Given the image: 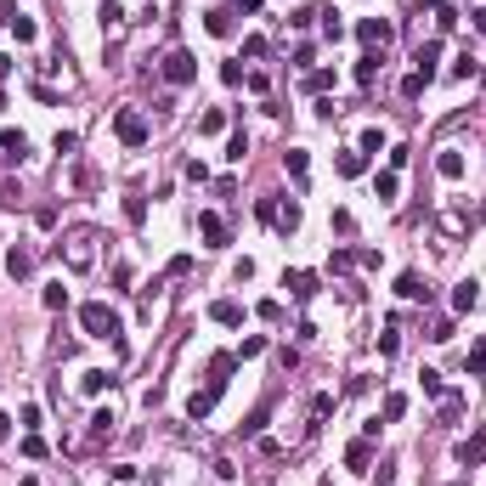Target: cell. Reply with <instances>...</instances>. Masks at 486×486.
Wrapping results in <instances>:
<instances>
[{"mask_svg":"<svg viewBox=\"0 0 486 486\" xmlns=\"http://www.w3.org/2000/svg\"><path fill=\"white\" fill-rule=\"evenodd\" d=\"M80 323H85V334H91V339H119V311H113V306H108V300H85L80 306Z\"/></svg>","mask_w":486,"mask_h":486,"instance_id":"cell-1","label":"cell"},{"mask_svg":"<svg viewBox=\"0 0 486 486\" xmlns=\"http://www.w3.org/2000/svg\"><path fill=\"white\" fill-rule=\"evenodd\" d=\"M113 136H119L125 148H142V142H148V119H142L136 108H119V113H113Z\"/></svg>","mask_w":486,"mask_h":486,"instance_id":"cell-2","label":"cell"},{"mask_svg":"<svg viewBox=\"0 0 486 486\" xmlns=\"http://www.w3.org/2000/svg\"><path fill=\"white\" fill-rule=\"evenodd\" d=\"M272 227H277L283 238H294V232H300V204L283 198V192H272Z\"/></svg>","mask_w":486,"mask_h":486,"instance_id":"cell-3","label":"cell"},{"mask_svg":"<svg viewBox=\"0 0 486 486\" xmlns=\"http://www.w3.org/2000/svg\"><path fill=\"white\" fill-rule=\"evenodd\" d=\"M164 80L170 85H192L198 80V57H192V51H170V57H164Z\"/></svg>","mask_w":486,"mask_h":486,"instance_id":"cell-4","label":"cell"},{"mask_svg":"<svg viewBox=\"0 0 486 486\" xmlns=\"http://www.w3.org/2000/svg\"><path fill=\"white\" fill-rule=\"evenodd\" d=\"M198 232H204V249H221V243H227V221H221L215 210H204V215H198Z\"/></svg>","mask_w":486,"mask_h":486,"instance_id":"cell-5","label":"cell"},{"mask_svg":"<svg viewBox=\"0 0 486 486\" xmlns=\"http://www.w3.org/2000/svg\"><path fill=\"white\" fill-rule=\"evenodd\" d=\"M435 57H441V40H424V46L413 51V63H418L413 74H424V80H435Z\"/></svg>","mask_w":486,"mask_h":486,"instance_id":"cell-6","label":"cell"},{"mask_svg":"<svg viewBox=\"0 0 486 486\" xmlns=\"http://www.w3.org/2000/svg\"><path fill=\"white\" fill-rule=\"evenodd\" d=\"M283 289H289L294 300H311V294H317V272H289V277H283Z\"/></svg>","mask_w":486,"mask_h":486,"instance_id":"cell-7","label":"cell"},{"mask_svg":"<svg viewBox=\"0 0 486 486\" xmlns=\"http://www.w3.org/2000/svg\"><path fill=\"white\" fill-rule=\"evenodd\" d=\"M475 306H481V283H475V277H464V283L453 289V311H475Z\"/></svg>","mask_w":486,"mask_h":486,"instance_id":"cell-8","label":"cell"},{"mask_svg":"<svg viewBox=\"0 0 486 486\" xmlns=\"http://www.w3.org/2000/svg\"><path fill=\"white\" fill-rule=\"evenodd\" d=\"M0 153H6L11 164H23L29 159V136H23V130H0Z\"/></svg>","mask_w":486,"mask_h":486,"instance_id":"cell-9","label":"cell"},{"mask_svg":"<svg viewBox=\"0 0 486 486\" xmlns=\"http://www.w3.org/2000/svg\"><path fill=\"white\" fill-rule=\"evenodd\" d=\"M91 232H74V238H68V266H74V272H85V266H91Z\"/></svg>","mask_w":486,"mask_h":486,"instance_id":"cell-10","label":"cell"},{"mask_svg":"<svg viewBox=\"0 0 486 486\" xmlns=\"http://www.w3.org/2000/svg\"><path fill=\"white\" fill-rule=\"evenodd\" d=\"M396 294H402V300H430V283H424L418 272H402V277H396Z\"/></svg>","mask_w":486,"mask_h":486,"instance_id":"cell-11","label":"cell"},{"mask_svg":"<svg viewBox=\"0 0 486 486\" xmlns=\"http://www.w3.org/2000/svg\"><path fill=\"white\" fill-rule=\"evenodd\" d=\"M215 396H221L215 385H204V391H192V396H187V418H210V407H215Z\"/></svg>","mask_w":486,"mask_h":486,"instance_id":"cell-12","label":"cell"},{"mask_svg":"<svg viewBox=\"0 0 486 486\" xmlns=\"http://www.w3.org/2000/svg\"><path fill=\"white\" fill-rule=\"evenodd\" d=\"M6 272H11V277H29V272H34V249H23V243L6 249Z\"/></svg>","mask_w":486,"mask_h":486,"instance_id":"cell-13","label":"cell"},{"mask_svg":"<svg viewBox=\"0 0 486 486\" xmlns=\"http://www.w3.org/2000/svg\"><path fill=\"white\" fill-rule=\"evenodd\" d=\"M481 458H486V430H481V435H470V441H458V464H470V470H475Z\"/></svg>","mask_w":486,"mask_h":486,"instance_id":"cell-14","label":"cell"},{"mask_svg":"<svg viewBox=\"0 0 486 486\" xmlns=\"http://www.w3.org/2000/svg\"><path fill=\"white\" fill-rule=\"evenodd\" d=\"M210 317H215L221 328H238L243 323V306H238V300H215V306H210Z\"/></svg>","mask_w":486,"mask_h":486,"instance_id":"cell-15","label":"cell"},{"mask_svg":"<svg viewBox=\"0 0 486 486\" xmlns=\"http://www.w3.org/2000/svg\"><path fill=\"white\" fill-rule=\"evenodd\" d=\"M204 29H210L215 40H227V34H232V11H227V6H215V11H204Z\"/></svg>","mask_w":486,"mask_h":486,"instance_id":"cell-16","label":"cell"},{"mask_svg":"<svg viewBox=\"0 0 486 486\" xmlns=\"http://www.w3.org/2000/svg\"><path fill=\"white\" fill-rule=\"evenodd\" d=\"M435 170H441L447 181H458V175H464V153H458V148H441V159H435Z\"/></svg>","mask_w":486,"mask_h":486,"instance_id":"cell-17","label":"cell"},{"mask_svg":"<svg viewBox=\"0 0 486 486\" xmlns=\"http://www.w3.org/2000/svg\"><path fill=\"white\" fill-rule=\"evenodd\" d=\"M356 34H362L368 46H385V40H391V23H385V17H368V23H362Z\"/></svg>","mask_w":486,"mask_h":486,"instance_id":"cell-18","label":"cell"},{"mask_svg":"<svg viewBox=\"0 0 486 486\" xmlns=\"http://www.w3.org/2000/svg\"><path fill=\"white\" fill-rule=\"evenodd\" d=\"M373 192H379L385 204H396V192H402V181H396V170H379V175H373Z\"/></svg>","mask_w":486,"mask_h":486,"instance_id":"cell-19","label":"cell"},{"mask_svg":"<svg viewBox=\"0 0 486 486\" xmlns=\"http://www.w3.org/2000/svg\"><path fill=\"white\" fill-rule=\"evenodd\" d=\"M345 464H351V470L362 475V470L373 464V447H368V441H351V447H345Z\"/></svg>","mask_w":486,"mask_h":486,"instance_id":"cell-20","label":"cell"},{"mask_svg":"<svg viewBox=\"0 0 486 486\" xmlns=\"http://www.w3.org/2000/svg\"><path fill=\"white\" fill-rule=\"evenodd\" d=\"M108 385H113V379H108V368H91V373H80V391H85V396H102Z\"/></svg>","mask_w":486,"mask_h":486,"instance_id":"cell-21","label":"cell"},{"mask_svg":"<svg viewBox=\"0 0 486 486\" xmlns=\"http://www.w3.org/2000/svg\"><path fill=\"white\" fill-rule=\"evenodd\" d=\"M402 413H407V396H402V391H391V396H385V407H379V418H385V424H396Z\"/></svg>","mask_w":486,"mask_h":486,"instance_id":"cell-22","label":"cell"},{"mask_svg":"<svg viewBox=\"0 0 486 486\" xmlns=\"http://www.w3.org/2000/svg\"><path fill=\"white\" fill-rule=\"evenodd\" d=\"M221 130H227V113H221V108H210V113L198 119V136H221Z\"/></svg>","mask_w":486,"mask_h":486,"instance_id":"cell-23","label":"cell"},{"mask_svg":"<svg viewBox=\"0 0 486 486\" xmlns=\"http://www.w3.org/2000/svg\"><path fill=\"white\" fill-rule=\"evenodd\" d=\"M125 221H130V227H142V221H148V198H142V192H130V198H125Z\"/></svg>","mask_w":486,"mask_h":486,"instance_id":"cell-24","label":"cell"},{"mask_svg":"<svg viewBox=\"0 0 486 486\" xmlns=\"http://www.w3.org/2000/svg\"><path fill=\"white\" fill-rule=\"evenodd\" d=\"M362 170H368V153H356V148L339 153V175H362Z\"/></svg>","mask_w":486,"mask_h":486,"instance_id":"cell-25","label":"cell"},{"mask_svg":"<svg viewBox=\"0 0 486 486\" xmlns=\"http://www.w3.org/2000/svg\"><path fill=\"white\" fill-rule=\"evenodd\" d=\"M379 148H385V130H379V125H368V130H362V142H356V153H379Z\"/></svg>","mask_w":486,"mask_h":486,"instance_id":"cell-26","label":"cell"},{"mask_svg":"<svg viewBox=\"0 0 486 486\" xmlns=\"http://www.w3.org/2000/svg\"><path fill=\"white\" fill-rule=\"evenodd\" d=\"M125 23V6L119 0H102V29H119Z\"/></svg>","mask_w":486,"mask_h":486,"instance_id":"cell-27","label":"cell"},{"mask_svg":"<svg viewBox=\"0 0 486 486\" xmlns=\"http://www.w3.org/2000/svg\"><path fill=\"white\" fill-rule=\"evenodd\" d=\"M68 306V289L63 283H46V311H63Z\"/></svg>","mask_w":486,"mask_h":486,"instance_id":"cell-28","label":"cell"},{"mask_svg":"<svg viewBox=\"0 0 486 486\" xmlns=\"http://www.w3.org/2000/svg\"><path fill=\"white\" fill-rule=\"evenodd\" d=\"M266 418H272V407L260 402L254 413H249V424H243V435H260V430H266Z\"/></svg>","mask_w":486,"mask_h":486,"instance_id":"cell-29","label":"cell"},{"mask_svg":"<svg viewBox=\"0 0 486 486\" xmlns=\"http://www.w3.org/2000/svg\"><path fill=\"white\" fill-rule=\"evenodd\" d=\"M283 164H289V175H306V164H311V159H306V148H289Z\"/></svg>","mask_w":486,"mask_h":486,"instance_id":"cell-30","label":"cell"},{"mask_svg":"<svg viewBox=\"0 0 486 486\" xmlns=\"http://www.w3.org/2000/svg\"><path fill=\"white\" fill-rule=\"evenodd\" d=\"M11 34H17V46H34V34H40V29H34L29 17H17V23H11Z\"/></svg>","mask_w":486,"mask_h":486,"instance_id":"cell-31","label":"cell"},{"mask_svg":"<svg viewBox=\"0 0 486 486\" xmlns=\"http://www.w3.org/2000/svg\"><path fill=\"white\" fill-rule=\"evenodd\" d=\"M102 435H113V413H96L91 418V441H102Z\"/></svg>","mask_w":486,"mask_h":486,"instance_id":"cell-32","label":"cell"},{"mask_svg":"<svg viewBox=\"0 0 486 486\" xmlns=\"http://www.w3.org/2000/svg\"><path fill=\"white\" fill-rule=\"evenodd\" d=\"M356 80H362V85L379 80V57H362V63H356Z\"/></svg>","mask_w":486,"mask_h":486,"instance_id":"cell-33","label":"cell"},{"mask_svg":"<svg viewBox=\"0 0 486 486\" xmlns=\"http://www.w3.org/2000/svg\"><path fill=\"white\" fill-rule=\"evenodd\" d=\"M424 85H430L424 74H407V80H402V96H407V102H413V96H424Z\"/></svg>","mask_w":486,"mask_h":486,"instance_id":"cell-34","label":"cell"},{"mask_svg":"<svg viewBox=\"0 0 486 486\" xmlns=\"http://www.w3.org/2000/svg\"><path fill=\"white\" fill-rule=\"evenodd\" d=\"M243 153H249V136H243V130H238V136L227 142V159H232V164H243Z\"/></svg>","mask_w":486,"mask_h":486,"instance_id":"cell-35","label":"cell"},{"mask_svg":"<svg viewBox=\"0 0 486 486\" xmlns=\"http://www.w3.org/2000/svg\"><path fill=\"white\" fill-rule=\"evenodd\" d=\"M51 148H57V153H80V136H74V130H57V142H51Z\"/></svg>","mask_w":486,"mask_h":486,"instance_id":"cell-36","label":"cell"},{"mask_svg":"<svg viewBox=\"0 0 486 486\" xmlns=\"http://www.w3.org/2000/svg\"><path fill=\"white\" fill-rule=\"evenodd\" d=\"M260 323H283V300H260Z\"/></svg>","mask_w":486,"mask_h":486,"instance_id":"cell-37","label":"cell"},{"mask_svg":"<svg viewBox=\"0 0 486 486\" xmlns=\"http://www.w3.org/2000/svg\"><path fill=\"white\" fill-rule=\"evenodd\" d=\"M328 85H334V74H328V68H317V74H306V91H317V96H323Z\"/></svg>","mask_w":486,"mask_h":486,"instance_id":"cell-38","label":"cell"},{"mask_svg":"<svg viewBox=\"0 0 486 486\" xmlns=\"http://www.w3.org/2000/svg\"><path fill=\"white\" fill-rule=\"evenodd\" d=\"M328 413H334V396H317V402H311V424H323Z\"/></svg>","mask_w":486,"mask_h":486,"instance_id":"cell-39","label":"cell"},{"mask_svg":"<svg viewBox=\"0 0 486 486\" xmlns=\"http://www.w3.org/2000/svg\"><path fill=\"white\" fill-rule=\"evenodd\" d=\"M311 17H317L311 6H294V11H289V23H294V29H311Z\"/></svg>","mask_w":486,"mask_h":486,"instance_id":"cell-40","label":"cell"},{"mask_svg":"<svg viewBox=\"0 0 486 486\" xmlns=\"http://www.w3.org/2000/svg\"><path fill=\"white\" fill-rule=\"evenodd\" d=\"M453 80H475V57H458L453 63Z\"/></svg>","mask_w":486,"mask_h":486,"instance_id":"cell-41","label":"cell"},{"mask_svg":"<svg viewBox=\"0 0 486 486\" xmlns=\"http://www.w3.org/2000/svg\"><path fill=\"white\" fill-rule=\"evenodd\" d=\"M328 266H334V272H351V266H356V254H351V249H334V260H328Z\"/></svg>","mask_w":486,"mask_h":486,"instance_id":"cell-42","label":"cell"},{"mask_svg":"<svg viewBox=\"0 0 486 486\" xmlns=\"http://www.w3.org/2000/svg\"><path fill=\"white\" fill-rule=\"evenodd\" d=\"M23 458H46V441L40 435H23Z\"/></svg>","mask_w":486,"mask_h":486,"instance_id":"cell-43","label":"cell"},{"mask_svg":"<svg viewBox=\"0 0 486 486\" xmlns=\"http://www.w3.org/2000/svg\"><path fill=\"white\" fill-rule=\"evenodd\" d=\"M260 351H266V339H260V334H249V339L238 345V356H260Z\"/></svg>","mask_w":486,"mask_h":486,"instance_id":"cell-44","label":"cell"},{"mask_svg":"<svg viewBox=\"0 0 486 486\" xmlns=\"http://www.w3.org/2000/svg\"><path fill=\"white\" fill-rule=\"evenodd\" d=\"M430 339H453V317H435L430 323Z\"/></svg>","mask_w":486,"mask_h":486,"instance_id":"cell-45","label":"cell"},{"mask_svg":"<svg viewBox=\"0 0 486 486\" xmlns=\"http://www.w3.org/2000/svg\"><path fill=\"white\" fill-rule=\"evenodd\" d=\"M470 373H486V339L475 345V351H470Z\"/></svg>","mask_w":486,"mask_h":486,"instance_id":"cell-46","label":"cell"},{"mask_svg":"<svg viewBox=\"0 0 486 486\" xmlns=\"http://www.w3.org/2000/svg\"><path fill=\"white\" fill-rule=\"evenodd\" d=\"M221 80H227V85H243V63H221Z\"/></svg>","mask_w":486,"mask_h":486,"instance_id":"cell-47","label":"cell"},{"mask_svg":"<svg viewBox=\"0 0 486 486\" xmlns=\"http://www.w3.org/2000/svg\"><path fill=\"white\" fill-rule=\"evenodd\" d=\"M470 23H475V34H486V6H475V11H470Z\"/></svg>","mask_w":486,"mask_h":486,"instance_id":"cell-48","label":"cell"},{"mask_svg":"<svg viewBox=\"0 0 486 486\" xmlns=\"http://www.w3.org/2000/svg\"><path fill=\"white\" fill-rule=\"evenodd\" d=\"M0 441H11V418L6 413H0Z\"/></svg>","mask_w":486,"mask_h":486,"instance_id":"cell-49","label":"cell"},{"mask_svg":"<svg viewBox=\"0 0 486 486\" xmlns=\"http://www.w3.org/2000/svg\"><path fill=\"white\" fill-rule=\"evenodd\" d=\"M238 11H260V0H238Z\"/></svg>","mask_w":486,"mask_h":486,"instance_id":"cell-50","label":"cell"},{"mask_svg":"<svg viewBox=\"0 0 486 486\" xmlns=\"http://www.w3.org/2000/svg\"><path fill=\"white\" fill-rule=\"evenodd\" d=\"M481 6H486V0H481Z\"/></svg>","mask_w":486,"mask_h":486,"instance_id":"cell-51","label":"cell"}]
</instances>
